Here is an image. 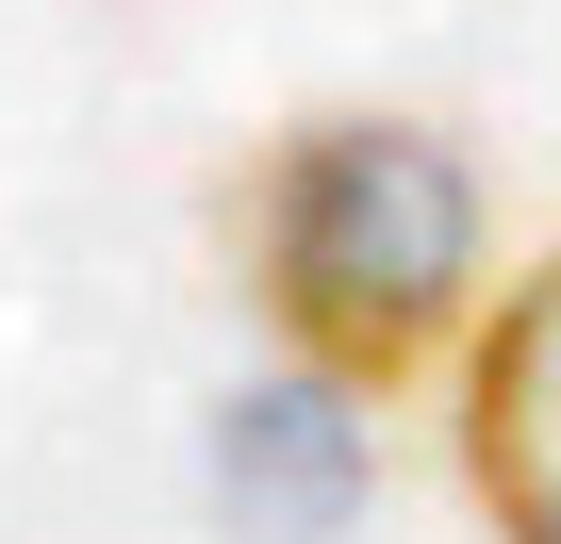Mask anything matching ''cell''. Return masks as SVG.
<instances>
[{
	"instance_id": "6da1fadb",
	"label": "cell",
	"mask_w": 561,
	"mask_h": 544,
	"mask_svg": "<svg viewBox=\"0 0 561 544\" xmlns=\"http://www.w3.org/2000/svg\"><path fill=\"white\" fill-rule=\"evenodd\" d=\"M231 247H248V298H264L280 363H314L347 396H413L479 331L495 215H479V165L430 116L331 100V116L264 132V165L231 182Z\"/></svg>"
},
{
	"instance_id": "7a4b0ae2",
	"label": "cell",
	"mask_w": 561,
	"mask_h": 544,
	"mask_svg": "<svg viewBox=\"0 0 561 544\" xmlns=\"http://www.w3.org/2000/svg\"><path fill=\"white\" fill-rule=\"evenodd\" d=\"M380 495V413L314 363H264L215 396V511L248 544H347Z\"/></svg>"
},
{
	"instance_id": "3957f363",
	"label": "cell",
	"mask_w": 561,
	"mask_h": 544,
	"mask_svg": "<svg viewBox=\"0 0 561 544\" xmlns=\"http://www.w3.org/2000/svg\"><path fill=\"white\" fill-rule=\"evenodd\" d=\"M462 495L495 544H561V231L462 331Z\"/></svg>"
}]
</instances>
